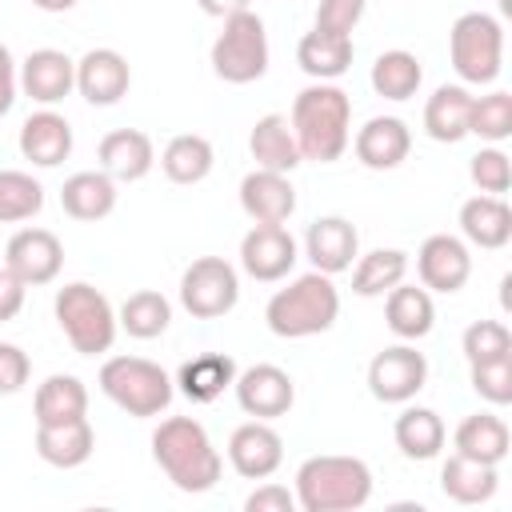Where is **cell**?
<instances>
[{"label": "cell", "instance_id": "obj_1", "mask_svg": "<svg viewBox=\"0 0 512 512\" xmlns=\"http://www.w3.org/2000/svg\"><path fill=\"white\" fill-rule=\"evenodd\" d=\"M288 124H292L300 160L332 164L344 156V148L352 140V100L332 80H316L304 92H296Z\"/></svg>", "mask_w": 512, "mask_h": 512}, {"label": "cell", "instance_id": "obj_2", "mask_svg": "<svg viewBox=\"0 0 512 512\" xmlns=\"http://www.w3.org/2000/svg\"><path fill=\"white\" fill-rule=\"evenodd\" d=\"M152 456L160 464V472L172 480V488L180 492H208L220 480V452L212 448V436L200 420L192 416H168L156 432H152Z\"/></svg>", "mask_w": 512, "mask_h": 512}, {"label": "cell", "instance_id": "obj_3", "mask_svg": "<svg viewBox=\"0 0 512 512\" xmlns=\"http://www.w3.org/2000/svg\"><path fill=\"white\" fill-rule=\"evenodd\" d=\"M372 500V468L360 456H308L296 468V508L352 512Z\"/></svg>", "mask_w": 512, "mask_h": 512}, {"label": "cell", "instance_id": "obj_4", "mask_svg": "<svg viewBox=\"0 0 512 512\" xmlns=\"http://www.w3.org/2000/svg\"><path fill=\"white\" fill-rule=\"evenodd\" d=\"M340 316V292L332 284V276L324 272H304L296 276L288 288L272 292L264 320L280 340H304V336H320L336 324Z\"/></svg>", "mask_w": 512, "mask_h": 512}, {"label": "cell", "instance_id": "obj_5", "mask_svg": "<svg viewBox=\"0 0 512 512\" xmlns=\"http://www.w3.org/2000/svg\"><path fill=\"white\" fill-rule=\"evenodd\" d=\"M52 312H56V324H60L64 340L80 356H100V352L112 348L120 324H116V312H112V304H108V296L100 288H92L84 280L64 284L56 292Z\"/></svg>", "mask_w": 512, "mask_h": 512}, {"label": "cell", "instance_id": "obj_6", "mask_svg": "<svg viewBox=\"0 0 512 512\" xmlns=\"http://www.w3.org/2000/svg\"><path fill=\"white\" fill-rule=\"evenodd\" d=\"M100 392L128 416H160L172 404V376L144 356H112L100 364Z\"/></svg>", "mask_w": 512, "mask_h": 512}, {"label": "cell", "instance_id": "obj_7", "mask_svg": "<svg viewBox=\"0 0 512 512\" xmlns=\"http://www.w3.org/2000/svg\"><path fill=\"white\" fill-rule=\"evenodd\" d=\"M212 72L224 84H252L268 72V32L252 8L224 16L220 36L212 40Z\"/></svg>", "mask_w": 512, "mask_h": 512}, {"label": "cell", "instance_id": "obj_8", "mask_svg": "<svg viewBox=\"0 0 512 512\" xmlns=\"http://www.w3.org/2000/svg\"><path fill=\"white\" fill-rule=\"evenodd\" d=\"M448 56L464 84H492L504 68V24L488 12L456 16L448 32Z\"/></svg>", "mask_w": 512, "mask_h": 512}, {"label": "cell", "instance_id": "obj_9", "mask_svg": "<svg viewBox=\"0 0 512 512\" xmlns=\"http://www.w3.org/2000/svg\"><path fill=\"white\" fill-rule=\"evenodd\" d=\"M240 300V276L224 256H200L180 276V304L196 320H216Z\"/></svg>", "mask_w": 512, "mask_h": 512}, {"label": "cell", "instance_id": "obj_10", "mask_svg": "<svg viewBox=\"0 0 512 512\" xmlns=\"http://www.w3.org/2000/svg\"><path fill=\"white\" fill-rule=\"evenodd\" d=\"M428 384V360L412 344H392L368 364V392L380 404H408Z\"/></svg>", "mask_w": 512, "mask_h": 512}, {"label": "cell", "instance_id": "obj_11", "mask_svg": "<svg viewBox=\"0 0 512 512\" xmlns=\"http://www.w3.org/2000/svg\"><path fill=\"white\" fill-rule=\"evenodd\" d=\"M236 404L252 416V420H276L288 416V408L296 404V384L284 368L276 364H252L244 372H236Z\"/></svg>", "mask_w": 512, "mask_h": 512}, {"label": "cell", "instance_id": "obj_12", "mask_svg": "<svg viewBox=\"0 0 512 512\" xmlns=\"http://www.w3.org/2000/svg\"><path fill=\"white\" fill-rule=\"evenodd\" d=\"M296 264V240L284 224H252V232H244L240 240V268L260 280V284H276L292 272Z\"/></svg>", "mask_w": 512, "mask_h": 512}, {"label": "cell", "instance_id": "obj_13", "mask_svg": "<svg viewBox=\"0 0 512 512\" xmlns=\"http://www.w3.org/2000/svg\"><path fill=\"white\" fill-rule=\"evenodd\" d=\"M64 264V244L48 228H20L4 248V268H12L28 288L52 284Z\"/></svg>", "mask_w": 512, "mask_h": 512}, {"label": "cell", "instance_id": "obj_14", "mask_svg": "<svg viewBox=\"0 0 512 512\" xmlns=\"http://www.w3.org/2000/svg\"><path fill=\"white\" fill-rule=\"evenodd\" d=\"M416 272H420V284L428 292H460L472 276V256H468V244L460 236H448V232H436L420 244L416 252Z\"/></svg>", "mask_w": 512, "mask_h": 512}, {"label": "cell", "instance_id": "obj_15", "mask_svg": "<svg viewBox=\"0 0 512 512\" xmlns=\"http://www.w3.org/2000/svg\"><path fill=\"white\" fill-rule=\"evenodd\" d=\"M132 84V68L116 48H88L76 60V92L96 104V108H112L128 96Z\"/></svg>", "mask_w": 512, "mask_h": 512}, {"label": "cell", "instance_id": "obj_16", "mask_svg": "<svg viewBox=\"0 0 512 512\" xmlns=\"http://www.w3.org/2000/svg\"><path fill=\"white\" fill-rule=\"evenodd\" d=\"M228 464L244 480H268L284 464V440L268 420H248L228 436Z\"/></svg>", "mask_w": 512, "mask_h": 512}, {"label": "cell", "instance_id": "obj_17", "mask_svg": "<svg viewBox=\"0 0 512 512\" xmlns=\"http://www.w3.org/2000/svg\"><path fill=\"white\" fill-rule=\"evenodd\" d=\"M20 88L36 104L52 108L76 88V60L68 52H60V48H36L20 64Z\"/></svg>", "mask_w": 512, "mask_h": 512}, {"label": "cell", "instance_id": "obj_18", "mask_svg": "<svg viewBox=\"0 0 512 512\" xmlns=\"http://www.w3.org/2000/svg\"><path fill=\"white\" fill-rule=\"evenodd\" d=\"M356 252H360V236H356L352 220H344V216H320L304 232V256L324 276H336V272L352 268Z\"/></svg>", "mask_w": 512, "mask_h": 512}, {"label": "cell", "instance_id": "obj_19", "mask_svg": "<svg viewBox=\"0 0 512 512\" xmlns=\"http://www.w3.org/2000/svg\"><path fill=\"white\" fill-rule=\"evenodd\" d=\"M240 208L248 212V220L256 224H284L296 212V188L288 180V172H268V168H252L240 180Z\"/></svg>", "mask_w": 512, "mask_h": 512}, {"label": "cell", "instance_id": "obj_20", "mask_svg": "<svg viewBox=\"0 0 512 512\" xmlns=\"http://www.w3.org/2000/svg\"><path fill=\"white\" fill-rule=\"evenodd\" d=\"M352 148H356V160H360L364 168L388 172V168H400V164L408 160V152H412V132H408V124H404L400 116H372V120L356 132Z\"/></svg>", "mask_w": 512, "mask_h": 512}, {"label": "cell", "instance_id": "obj_21", "mask_svg": "<svg viewBox=\"0 0 512 512\" xmlns=\"http://www.w3.org/2000/svg\"><path fill=\"white\" fill-rule=\"evenodd\" d=\"M20 156L32 160L36 168H56L72 156V124L52 112L40 108L20 124Z\"/></svg>", "mask_w": 512, "mask_h": 512}, {"label": "cell", "instance_id": "obj_22", "mask_svg": "<svg viewBox=\"0 0 512 512\" xmlns=\"http://www.w3.org/2000/svg\"><path fill=\"white\" fill-rule=\"evenodd\" d=\"M100 172H108L112 180L120 184H132V180H144L156 164V148L148 140V132L140 128H116L100 140Z\"/></svg>", "mask_w": 512, "mask_h": 512}, {"label": "cell", "instance_id": "obj_23", "mask_svg": "<svg viewBox=\"0 0 512 512\" xmlns=\"http://www.w3.org/2000/svg\"><path fill=\"white\" fill-rule=\"evenodd\" d=\"M460 232L468 244L476 248H504L512 240V208L504 204V196H472L460 204Z\"/></svg>", "mask_w": 512, "mask_h": 512}, {"label": "cell", "instance_id": "obj_24", "mask_svg": "<svg viewBox=\"0 0 512 512\" xmlns=\"http://www.w3.org/2000/svg\"><path fill=\"white\" fill-rule=\"evenodd\" d=\"M96 448V432L88 416L64 424H36V452L52 468H80Z\"/></svg>", "mask_w": 512, "mask_h": 512}, {"label": "cell", "instance_id": "obj_25", "mask_svg": "<svg viewBox=\"0 0 512 512\" xmlns=\"http://www.w3.org/2000/svg\"><path fill=\"white\" fill-rule=\"evenodd\" d=\"M472 116V92L464 84H440L424 104V132L436 144H456L468 136Z\"/></svg>", "mask_w": 512, "mask_h": 512}, {"label": "cell", "instance_id": "obj_26", "mask_svg": "<svg viewBox=\"0 0 512 512\" xmlns=\"http://www.w3.org/2000/svg\"><path fill=\"white\" fill-rule=\"evenodd\" d=\"M176 384L192 404H212L236 384V360L224 352H200L188 364H180Z\"/></svg>", "mask_w": 512, "mask_h": 512}, {"label": "cell", "instance_id": "obj_27", "mask_svg": "<svg viewBox=\"0 0 512 512\" xmlns=\"http://www.w3.org/2000/svg\"><path fill=\"white\" fill-rule=\"evenodd\" d=\"M248 152H252L256 168H268V172H292V168L300 164V148H296V136H292L288 116H280V112L260 116V120L252 124Z\"/></svg>", "mask_w": 512, "mask_h": 512}, {"label": "cell", "instance_id": "obj_28", "mask_svg": "<svg viewBox=\"0 0 512 512\" xmlns=\"http://www.w3.org/2000/svg\"><path fill=\"white\" fill-rule=\"evenodd\" d=\"M60 208L84 224L104 220L116 208V180L108 172H76L60 188Z\"/></svg>", "mask_w": 512, "mask_h": 512}, {"label": "cell", "instance_id": "obj_29", "mask_svg": "<svg viewBox=\"0 0 512 512\" xmlns=\"http://www.w3.org/2000/svg\"><path fill=\"white\" fill-rule=\"evenodd\" d=\"M384 320L388 328L400 336V340H420L432 332V320H436V304L428 296V288H416V284H396L384 292Z\"/></svg>", "mask_w": 512, "mask_h": 512}, {"label": "cell", "instance_id": "obj_30", "mask_svg": "<svg viewBox=\"0 0 512 512\" xmlns=\"http://www.w3.org/2000/svg\"><path fill=\"white\" fill-rule=\"evenodd\" d=\"M352 36H336V32H304L296 44V64L312 76V80H336L352 68Z\"/></svg>", "mask_w": 512, "mask_h": 512}, {"label": "cell", "instance_id": "obj_31", "mask_svg": "<svg viewBox=\"0 0 512 512\" xmlns=\"http://www.w3.org/2000/svg\"><path fill=\"white\" fill-rule=\"evenodd\" d=\"M452 444H456V452L468 456V460L500 464V460L508 456L512 436H508V424H504L500 416H492V412H472V416L460 420Z\"/></svg>", "mask_w": 512, "mask_h": 512}, {"label": "cell", "instance_id": "obj_32", "mask_svg": "<svg viewBox=\"0 0 512 512\" xmlns=\"http://www.w3.org/2000/svg\"><path fill=\"white\" fill-rule=\"evenodd\" d=\"M496 484H500L496 464H480V460H468L460 452L448 456L440 468V488L456 504H484L496 496Z\"/></svg>", "mask_w": 512, "mask_h": 512}, {"label": "cell", "instance_id": "obj_33", "mask_svg": "<svg viewBox=\"0 0 512 512\" xmlns=\"http://www.w3.org/2000/svg\"><path fill=\"white\" fill-rule=\"evenodd\" d=\"M32 416L36 424H64V420H80L88 416V388L68 376V372H56L48 376L36 396H32Z\"/></svg>", "mask_w": 512, "mask_h": 512}, {"label": "cell", "instance_id": "obj_34", "mask_svg": "<svg viewBox=\"0 0 512 512\" xmlns=\"http://www.w3.org/2000/svg\"><path fill=\"white\" fill-rule=\"evenodd\" d=\"M212 164H216V152H212V144H208L204 136H196V132L172 136V140L164 144V152H160V168H164V176H168L172 184H200V180L212 172Z\"/></svg>", "mask_w": 512, "mask_h": 512}, {"label": "cell", "instance_id": "obj_35", "mask_svg": "<svg viewBox=\"0 0 512 512\" xmlns=\"http://www.w3.org/2000/svg\"><path fill=\"white\" fill-rule=\"evenodd\" d=\"M392 436H396V448H400L408 460H432V456H440V448H444V440H448L444 420H440L432 408H404V412L396 416Z\"/></svg>", "mask_w": 512, "mask_h": 512}, {"label": "cell", "instance_id": "obj_36", "mask_svg": "<svg viewBox=\"0 0 512 512\" xmlns=\"http://www.w3.org/2000/svg\"><path fill=\"white\" fill-rule=\"evenodd\" d=\"M368 80H372L376 96H384V100H408V96H416V88L424 80V68H420V60L412 52L388 48V52L376 56Z\"/></svg>", "mask_w": 512, "mask_h": 512}, {"label": "cell", "instance_id": "obj_37", "mask_svg": "<svg viewBox=\"0 0 512 512\" xmlns=\"http://www.w3.org/2000/svg\"><path fill=\"white\" fill-rule=\"evenodd\" d=\"M408 276V252L400 248H372L352 268V292L356 296H384Z\"/></svg>", "mask_w": 512, "mask_h": 512}, {"label": "cell", "instance_id": "obj_38", "mask_svg": "<svg viewBox=\"0 0 512 512\" xmlns=\"http://www.w3.org/2000/svg\"><path fill=\"white\" fill-rule=\"evenodd\" d=\"M116 324H120L128 336H136V340H156V336L168 332V324H172V304H168L160 292L140 288V292H132V296L120 304Z\"/></svg>", "mask_w": 512, "mask_h": 512}, {"label": "cell", "instance_id": "obj_39", "mask_svg": "<svg viewBox=\"0 0 512 512\" xmlns=\"http://www.w3.org/2000/svg\"><path fill=\"white\" fill-rule=\"evenodd\" d=\"M44 208V188L28 172L0 168V224H20L32 220Z\"/></svg>", "mask_w": 512, "mask_h": 512}, {"label": "cell", "instance_id": "obj_40", "mask_svg": "<svg viewBox=\"0 0 512 512\" xmlns=\"http://www.w3.org/2000/svg\"><path fill=\"white\" fill-rule=\"evenodd\" d=\"M468 136H480L488 144H500L512 136V92L496 88L488 96H472V116H468Z\"/></svg>", "mask_w": 512, "mask_h": 512}, {"label": "cell", "instance_id": "obj_41", "mask_svg": "<svg viewBox=\"0 0 512 512\" xmlns=\"http://www.w3.org/2000/svg\"><path fill=\"white\" fill-rule=\"evenodd\" d=\"M460 348H464V360H468V364L496 360V356H508V352H512V332H508V324H500V320H472V324L464 328Z\"/></svg>", "mask_w": 512, "mask_h": 512}, {"label": "cell", "instance_id": "obj_42", "mask_svg": "<svg viewBox=\"0 0 512 512\" xmlns=\"http://www.w3.org/2000/svg\"><path fill=\"white\" fill-rule=\"evenodd\" d=\"M468 372H472L476 396H484L488 404H512V352L496 356V360L468 364Z\"/></svg>", "mask_w": 512, "mask_h": 512}, {"label": "cell", "instance_id": "obj_43", "mask_svg": "<svg viewBox=\"0 0 512 512\" xmlns=\"http://www.w3.org/2000/svg\"><path fill=\"white\" fill-rule=\"evenodd\" d=\"M468 176L484 196H504L512 188V160L500 148H480L468 164Z\"/></svg>", "mask_w": 512, "mask_h": 512}, {"label": "cell", "instance_id": "obj_44", "mask_svg": "<svg viewBox=\"0 0 512 512\" xmlns=\"http://www.w3.org/2000/svg\"><path fill=\"white\" fill-rule=\"evenodd\" d=\"M364 8H368V0H320L316 4V28L336 32V36H352Z\"/></svg>", "mask_w": 512, "mask_h": 512}, {"label": "cell", "instance_id": "obj_45", "mask_svg": "<svg viewBox=\"0 0 512 512\" xmlns=\"http://www.w3.org/2000/svg\"><path fill=\"white\" fill-rule=\"evenodd\" d=\"M28 376H32V360H28V352H24L20 344L0 340V396L20 392V388L28 384Z\"/></svg>", "mask_w": 512, "mask_h": 512}, {"label": "cell", "instance_id": "obj_46", "mask_svg": "<svg viewBox=\"0 0 512 512\" xmlns=\"http://www.w3.org/2000/svg\"><path fill=\"white\" fill-rule=\"evenodd\" d=\"M292 508H296V492H288L284 484H260L244 500V512H292Z\"/></svg>", "mask_w": 512, "mask_h": 512}, {"label": "cell", "instance_id": "obj_47", "mask_svg": "<svg viewBox=\"0 0 512 512\" xmlns=\"http://www.w3.org/2000/svg\"><path fill=\"white\" fill-rule=\"evenodd\" d=\"M24 292H28V284L12 268H0V324L16 320V312L24 308Z\"/></svg>", "mask_w": 512, "mask_h": 512}, {"label": "cell", "instance_id": "obj_48", "mask_svg": "<svg viewBox=\"0 0 512 512\" xmlns=\"http://www.w3.org/2000/svg\"><path fill=\"white\" fill-rule=\"evenodd\" d=\"M16 88H20V72H16V60L8 52V44H0V116L16 104Z\"/></svg>", "mask_w": 512, "mask_h": 512}, {"label": "cell", "instance_id": "obj_49", "mask_svg": "<svg viewBox=\"0 0 512 512\" xmlns=\"http://www.w3.org/2000/svg\"><path fill=\"white\" fill-rule=\"evenodd\" d=\"M200 4V12H208V16H232V12H244L248 8V0H196Z\"/></svg>", "mask_w": 512, "mask_h": 512}, {"label": "cell", "instance_id": "obj_50", "mask_svg": "<svg viewBox=\"0 0 512 512\" xmlns=\"http://www.w3.org/2000/svg\"><path fill=\"white\" fill-rule=\"evenodd\" d=\"M40 12H68V8H76V0H32Z\"/></svg>", "mask_w": 512, "mask_h": 512}]
</instances>
